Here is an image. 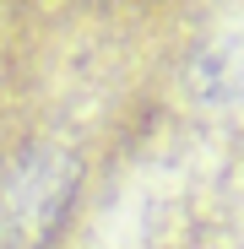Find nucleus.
<instances>
[{"label":"nucleus","instance_id":"nucleus-1","mask_svg":"<svg viewBox=\"0 0 244 249\" xmlns=\"http://www.w3.org/2000/svg\"><path fill=\"white\" fill-rule=\"evenodd\" d=\"M81 184L71 146L27 141L0 157V249H44Z\"/></svg>","mask_w":244,"mask_h":249}]
</instances>
